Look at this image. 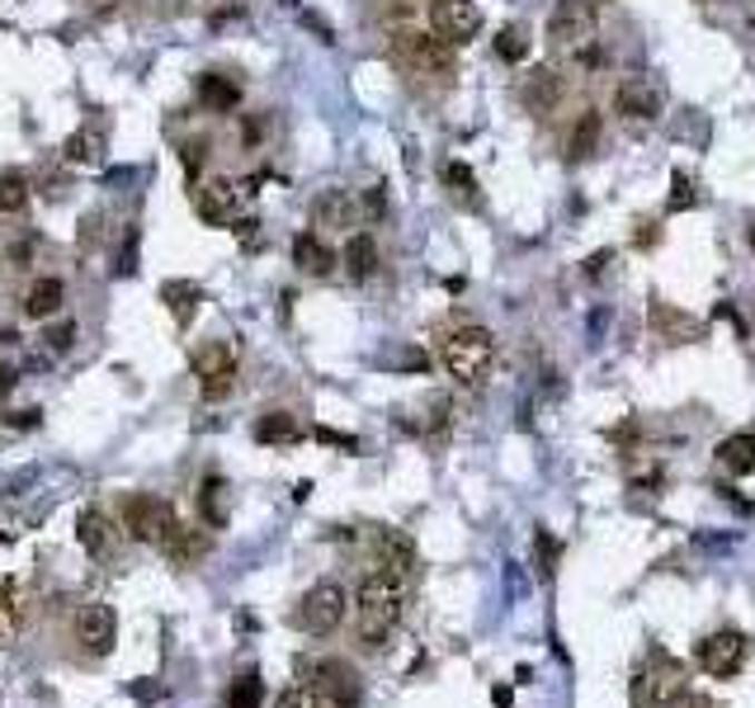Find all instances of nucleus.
<instances>
[{
	"label": "nucleus",
	"instance_id": "f257e3e1",
	"mask_svg": "<svg viewBox=\"0 0 755 708\" xmlns=\"http://www.w3.org/2000/svg\"><path fill=\"white\" fill-rule=\"evenodd\" d=\"M440 360L449 368V378L453 383H463V387H477L491 373L496 364V336L487 326H453L449 336L440 341Z\"/></svg>",
	"mask_w": 755,
	"mask_h": 708
},
{
	"label": "nucleus",
	"instance_id": "f03ea898",
	"mask_svg": "<svg viewBox=\"0 0 755 708\" xmlns=\"http://www.w3.org/2000/svg\"><path fill=\"white\" fill-rule=\"evenodd\" d=\"M354 600H360V633H369L378 647V638H383L406 609V581L388 572V567H378V572H369L360 581V596Z\"/></svg>",
	"mask_w": 755,
	"mask_h": 708
},
{
	"label": "nucleus",
	"instance_id": "7ed1b4c3",
	"mask_svg": "<svg viewBox=\"0 0 755 708\" xmlns=\"http://www.w3.org/2000/svg\"><path fill=\"white\" fill-rule=\"evenodd\" d=\"M345 609H350V600H345L341 581H316L307 596L297 600L293 623L303 628V633H312V638H326V633H335V628L345 623Z\"/></svg>",
	"mask_w": 755,
	"mask_h": 708
},
{
	"label": "nucleus",
	"instance_id": "20e7f679",
	"mask_svg": "<svg viewBox=\"0 0 755 708\" xmlns=\"http://www.w3.org/2000/svg\"><path fill=\"white\" fill-rule=\"evenodd\" d=\"M392 52H396V62L421 71V76H453V48L444 43V38H434V33L402 29L392 38Z\"/></svg>",
	"mask_w": 755,
	"mask_h": 708
},
{
	"label": "nucleus",
	"instance_id": "39448f33",
	"mask_svg": "<svg viewBox=\"0 0 755 708\" xmlns=\"http://www.w3.org/2000/svg\"><path fill=\"white\" fill-rule=\"evenodd\" d=\"M255 199V180H232V175H213L198 189V218L204 223H236L246 213V204Z\"/></svg>",
	"mask_w": 755,
	"mask_h": 708
},
{
	"label": "nucleus",
	"instance_id": "423d86ee",
	"mask_svg": "<svg viewBox=\"0 0 755 708\" xmlns=\"http://www.w3.org/2000/svg\"><path fill=\"white\" fill-rule=\"evenodd\" d=\"M595 0H558L548 14V38L567 52H586L595 43Z\"/></svg>",
	"mask_w": 755,
	"mask_h": 708
},
{
	"label": "nucleus",
	"instance_id": "0eeeda50",
	"mask_svg": "<svg viewBox=\"0 0 755 708\" xmlns=\"http://www.w3.org/2000/svg\"><path fill=\"white\" fill-rule=\"evenodd\" d=\"M124 524H128L133 539L161 548V543L175 534V529H180V515H175V505L161 501V496H133V501L124 505Z\"/></svg>",
	"mask_w": 755,
	"mask_h": 708
},
{
	"label": "nucleus",
	"instance_id": "6e6552de",
	"mask_svg": "<svg viewBox=\"0 0 755 708\" xmlns=\"http://www.w3.org/2000/svg\"><path fill=\"white\" fill-rule=\"evenodd\" d=\"M194 378H198V392H204L208 402H223L227 392L236 387V354L227 341H208L204 350L194 354Z\"/></svg>",
	"mask_w": 755,
	"mask_h": 708
},
{
	"label": "nucleus",
	"instance_id": "1a4fd4ad",
	"mask_svg": "<svg viewBox=\"0 0 755 708\" xmlns=\"http://www.w3.org/2000/svg\"><path fill=\"white\" fill-rule=\"evenodd\" d=\"M430 24H434V38L459 48L482 33V10H477V0H430Z\"/></svg>",
	"mask_w": 755,
	"mask_h": 708
},
{
	"label": "nucleus",
	"instance_id": "9d476101",
	"mask_svg": "<svg viewBox=\"0 0 755 708\" xmlns=\"http://www.w3.org/2000/svg\"><path fill=\"white\" fill-rule=\"evenodd\" d=\"M746 652H751L746 633H737V628H718V633H708L699 642V666L713 680H732L746 666Z\"/></svg>",
	"mask_w": 755,
	"mask_h": 708
},
{
	"label": "nucleus",
	"instance_id": "9b49d317",
	"mask_svg": "<svg viewBox=\"0 0 755 708\" xmlns=\"http://www.w3.org/2000/svg\"><path fill=\"white\" fill-rule=\"evenodd\" d=\"M689 690V676H685V666L680 661H657L651 671L638 676V699L651 704V708H670V704H680Z\"/></svg>",
	"mask_w": 755,
	"mask_h": 708
},
{
	"label": "nucleus",
	"instance_id": "f8f14e48",
	"mask_svg": "<svg viewBox=\"0 0 755 708\" xmlns=\"http://www.w3.org/2000/svg\"><path fill=\"white\" fill-rule=\"evenodd\" d=\"M316 695H322L331 708H360V699H364L360 676H354V666L341 661V657L316 661Z\"/></svg>",
	"mask_w": 755,
	"mask_h": 708
},
{
	"label": "nucleus",
	"instance_id": "ddd939ff",
	"mask_svg": "<svg viewBox=\"0 0 755 708\" xmlns=\"http://www.w3.org/2000/svg\"><path fill=\"white\" fill-rule=\"evenodd\" d=\"M76 642H81L86 652H95V657L114 652V642H118V614H114L109 604H86L81 614H76Z\"/></svg>",
	"mask_w": 755,
	"mask_h": 708
},
{
	"label": "nucleus",
	"instance_id": "4468645a",
	"mask_svg": "<svg viewBox=\"0 0 755 708\" xmlns=\"http://www.w3.org/2000/svg\"><path fill=\"white\" fill-rule=\"evenodd\" d=\"M614 114H624L633 118V124H651V118H661V86L657 81H647V76H633V81H624L619 90H614Z\"/></svg>",
	"mask_w": 755,
	"mask_h": 708
},
{
	"label": "nucleus",
	"instance_id": "2eb2a0df",
	"mask_svg": "<svg viewBox=\"0 0 755 708\" xmlns=\"http://www.w3.org/2000/svg\"><path fill=\"white\" fill-rule=\"evenodd\" d=\"M76 539H81V548H86L90 558L114 553V543H118L114 520H109L99 505H86V510H81V520H76Z\"/></svg>",
	"mask_w": 755,
	"mask_h": 708
},
{
	"label": "nucleus",
	"instance_id": "dca6fc26",
	"mask_svg": "<svg viewBox=\"0 0 755 708\" xmlns=\"http://www.w3.org/2000/svg\"><path fill=\"white\" fill-rule=\"evenodd\" d=\"M293 265L303 274H331L335 269V250L326 246L322 232H297L293 236Z\"/></svg>",
	"mask_w": 755,
	"mask_h": 708
},
{
	"label": "nucleus",
	"instance_id": "f3484780",
	"mask_svg": "<svg viewBox=\"0 0 755 708\" xmlns=\"http://www.w3.org/2000/svg\"><path fill=\"white\" fill-rule=\"evenodd\" d=\"M562 100V76L552 71V67H533L529 71V81H524V105L533 114H552Z\"/></svg>",
	"mask_w": 755,
	"mask_h": 708
},
{
	"label": "nucleus",
	"instance_id": "a211bd4d",
	"mask_svg": "<svg viewBox=\"0 0 755 708\" xmlns=\"http://www.w3.org/2000/svg\"><path fill=\"white\" fill-rule=\"evenodd\" d=\"M208 529H189V524H180V529H175V534L161 543V553L175 562V567H189V562H198V558H204L208 553Z\"/></svg>",
	"mask_w": 755,
	"mask_h": 708
},
{
	"label": "nucleus",
	"instance_id": "6ab92c4d",
	"mask_svg": "<svg viewBox=\"0 0 755 708\" xmlns=\"http://www.w3.org/2000/svg\"><path fill=\"white\" fill-rule=\"evenodd\" d=\"M354 223V204L345 189H326L322 199L312 204V227H326V232H341Z\"/></svg>",
	"mask_w": 755,
	"mask_h": 708
},
{
	"label": "nucleus",
	"instance_id": "aec40b11",
	"mask_svg": "<svg viewBox=\"0 0 755 708\" xmlns=\"http://www.w3.org/2000/svg\"><path fill=\"white\" fill-rule=\"evenodd\" d=\"M62 156H67L71 166H99V161H105V132H99L95 124L76 128L62 142Z\"/></svg>",
	"mask_w": 755,
	"mask_h": 708
},
{
	"label": "nucleus",
	"instance_id": "412c9836",
	"mask_svg": "<svg viewBox=\"0 0 755 708\" xmlns=\"http://www.w3.org/2000/svg\"><path fill=\"white\" fill-rule=\"evenodd\" d=\"M341 255H345L350 279H373V274H378V242H373L369 232H354Z\"/></svg>",
	"mask_w": 755,
	"mask_h": 708
},
{
	"label": "nucleus",
	"instance_id": "4be33fe9",
	"mask_svg": "<svg viewBox=\"0 0 755 708\" xmlns=\"http://www.w3.org/2000/svg\"><path fill=\"white\" fill-rule=\"evenodd\" d=\"M67 303V284L62 279H38L29 293H24V317H33V322H43V317H52L57 307Z\"/></svg>",
	"mask_w": 755,
	"mask_h": 708
},
{
	"label": "nucleus",
	"instance_id": "5701e85b",
	"mask_svg": "<svg viewBox=\"0 0 755 708\" xmlns=\"http://www.w3.org/2000/svg\"><path fill=\"white\" fill-rule=\"evenodd\" d=\"M378 558H383L388 572L406 577L411 567H415V543L406 534H396V529H383V534H378Z\"/></svg>",
	"mask_w": 755,
	"mask_h": 708
},
{
	"label": "nucleus",
	"instance_id": "b1692460",
	"mask_svg": "<svg viewBox=\"0 0 755 708\" xmlns=\"http://www.w3.org/2000/svg\"><path fill=\"white\" fill-rule=\"evenodd\" d=\"M718 463L732 472V478H746V472L755 468V435H727L723 444H718Z\"/></svg>",
	"mask_w": 755,
	"mask_h": 708
},
{
	"label": "nucleus",
	"instance_id": "393cba45",
	"mask_svg": "<svg viewBox=\"0 0 755 708\" xmlns=\"http://www.w3.org/2000/svg\"><path fill=\"white\" fill-rule=\"evenodd\" d=\"M600 147V114L586 109L581 118H576V128L567 137V161H586V156Z\"/></svg>",
	"mask_w": 755,
	"mask_h": 708
},
{
	"label": "nucleus",
	"instance_id": "a878e982",
	"mask_svg": "<svg viewBox=\"0 0 755 708\" xmlns=\"http://www.w3.org/2000/svg\"><path fill=\"white\" fill-rule=\"evenodd\" d=\"M161 298H166V307L175 312V326H189L194 322V312H198V284H189V279H175V284H166L161 288Z\"/></svg>",
	"mask_w": 755,
	"mask_h": 708
},
{
	"label": "nucleus",
	"instance_id": "bb28decb",
	"mask_svg": "<svg viewBox=\"0 0 755 708\" xmlns=\"http://www.w3.org/2000/svg\"><path fill=\"white\" fill-rule=\"evenodd\" d=\"M198 95H204V105H213V114H227L242 105V86L227 81V76H204L198 81Z\"/></svg>",
	"mask_w": 755,
	"mask_h": 708
},
{
	"label": "nucleus",
	"instance_id": "cd10ccee",
	"mask_svg": "<svg viewBox=\"0 0 755 708\" xmlns=\"http://www.w3.org/2000/svg\"><path fill=\"white\" fill-rule=\"evenodd\" d=\"M303 430H297V421L288 416V411H269V416L255 421V440L261 444H293Z\"/></svg>",
	"mask_w": 755,
	"mask_h": 708
},
{
	"label": "nucleus",
	"instance_id": "c85d7f7f",
	"mask_svg": "<svg viewBox=\"0 0 755 708\" xmlns=\"http://www.w3.org/2000/svg\"><path fill=\"white\" fill-rule=\"evenodd\" d=\"M198 505H204V520L213 529H223L227 524V482L223 478H204V486H198Z\"/></svg>",
	"mask_w": 755,
	"mask_h": 708
},
{
	"label": "nucleus",
	"instance_id": "c756f323",
	"mask_svg": "<svg viewBox=\"0 0 755 708\" xmlns=\"http://www.w3.org/2000/svg\"><path fill=\"white\" fill-rule=\"evenodd\" d=\"M261 699H265V680L255 676V671H246V676H236V680H232V690H227V708H261Z\"/></svg>",
	"mask_w": 755,
	"mask_h": 708
},
{
	"label": "nucleus",
	"instance_id": "7c9ffc66",
	"mask_svg": "<svg viewBox=\"0 0 755 708\" xmlns=\"http://www.w3.org/2000/svg\"><path fill=\"white\" fill-rule=\"evenodd\" d=\"M29 204V180L19 170H0V213H19Z\"/></svg>",
	"mask_w": 755,
	"mask_h": 708
},
{
	"label": "nucleus",
	"instance_id": "2f4dec72",
	"mask_svg": "<svg viewBox=\"0 0 755 708\" xmlns=\"http://www.w3.org/2000/svg\"><path fill=\"white\" fill-rule=\"evenodd\" d=\"M496 57H501V62H524L529 57V33L520 24H506L501 33H496Z\"/></svg>",
	"mask_w": 755,
	"mask_h": 708
},
{
	"label": "nucleus",
	"instance_id": "473e14b6",
	"mask_svg": "<svg viewBox=\"0 0 755 708\" xmlns=\"http://www.w3.org/2000/svg\"><path fill=\"white\" fill-rule=\"evenodd\" d=\"M694 204H699V194H694V175L675 170V175H670V199H666V208H670V213H685V208H694Z\"/></svg>",
	"mask_w": 755,
	"mask_h": 708
},
{
	"label": "nucleus",
	"instance_id": "72a5a7b5",
	"mask_svg": "<svg viewBox=\"0 0 755 708\" xmlns=\"http://www.w3.org/2000/svg\"><path fill=\"white\" fill-rule=\"evenodd\" d=\"M274 708H326V704L312 685H293V690H284L280 699H274Z\"/></svg>",
	"mask_w": 755,
	"mask_h": 708
},
{
	"label": "nucleus",
	"instance_id": "f704fd0d",
	"mask_svg": "<svg viewBox=\"0 0 755 708\" xmlns=\"http://www.w3.org/2000/svg\"><path fill=\"white\" fill-rule=\"evenodd\" d=\"M444 185H449L453 194H463V199H472V189H477V175H472L463 161H449V166H444Z\"/></svg>",
	"mask_w": 755,
	"mask_h": 708
},
{
	"label": "nucleus",
	"instance_id": "c9c22d12",
	"mask_svg": "<svg viewBox=\"0 0 755 708\" xmlns=\"http://www.w3.org/2000/svg\"><path fill=\"white\" fill-rule=\"evenodd\" d=\"M43 341H48V350H52V354H67V350L76 345V322L67 317V322H57V326H48V336H43Z\"/></svg>",
	"mask_w": 755,
	"mask_h": 708
},
{
	"label": "nucleus",
	"instance_id": "e433bc0d",
	"mask_svg": "<svg viewBox=\"0 0 755 708\" xmlns=\"http://www.w3.org/2000/svg\"><path fill=\"white\" fill-rule=\"evenodd\" d=\"M651 317H657V326H670L675 336H680V331H685V336H699V322H689V317H670V307H666V303L651 307Z\"/></svg>",
	"mask_w": 755,
	"mask_h": 708
},
{
	"label": "nucleus",
	"instance_id": "4c0bfd02",
	"mask_svg": "<svg viewBox=\"0 0 755 708\" xmlns=\"http://www.w3.org/2000/svg\"><path fill=\"white\" fill-rule=\"evenodd\" d=\"M133 265H137V227H128V236H124V246H118V274H133Z\"/></svg>",
	"mask_w": 755,
	"mask_h": 708
},
{
	"label": "nucleus",
	"instance_id": "58836bf2",
	"mask_svg": "<svg viewBox=\"0 0 755 708\" xmlns=\"http://www.w3.org/2000/svg\"><path fill=\"white\" fill-rule=\"evenodd\" d=\"M614 265V250H595L590 260H586V279H600V274Z\"/></svg>",
	"mask_w": 755,
	"mask_h": 708
},
{
	"label": "nucleus",
	"instance_id": "ea45409f",
	"mask_svg": "<svg viewBox=\"0 0 755 708\" xmlns=\"http://www.w3.org/2000/svg\"><path fill=\"white\" fill-rule=\"evenodd\" d=\"M303 24H307V29L316 33V38H322V43H335V29L326 24V19H316L312 10H303Z\"/></svg>",
	"mask_w": 755,
	"mask_h": 708
},
{
	"label": "nucleus",
	"instance_id": "a19ab883",
	"mask_svg": "<svg viewBox=\"0 0 755 708\" xmlns=\"http://www.w3.org/2000/svg\"><path fill=\"white\" fill-rule=\"evenodd\" d=\"M316 440H322V444H335V449H354V435H341V430H316Z\"/></svg>",
	"mask_w": 755,
	"mask_h": 708
},
{
	"label": "nucleus",
	"instance_id": "79ce46f5",
	"mask_svg": "<svg viewBox=\"0 0 755 708\" xmlns=\"http://www.w3.org/2000/svg\"><path fill=\"white\" fill-rule=\"evenodd\" d=\"M261 137H265V124H261V118H246V124H242V142H246V147H255Z\"/></svg>",
	"mask_w": 755,
	"mask_h": 708
},
{
	"label": "nucleus",
	"instance_id": "37998d69",
	"mask_svg": "<svg viewBox=\"0 0 755 708\" xmlns=\"http://www.w3.org/2000/svg\"><path fill=\"white\" fill-rule=\"evenodd\" d=\"M539 558H543V572H552V558H558V543H552L543 529H539Z\"/></svg>",
	"mask_w": 755,
	"mask_h": 708
},
{
	"label": "nucleus",
	"instance_id": "c03bdc74",
	"mask_svg": "<svg viewBox=\"0 0 755 708\" xmlns=\"http://www.w3.org/2000/svg\"><path fill=\"white\" fill-rule=\"evenodd\" d=\"M198 161H204V142H189V147H185V166H189V175H198Z\"/></svg>",
	"mask_w": 755,
	"mask_h": 708
},
{
	"label": "nucleus",
	"instance_id": "a18cd8bd",
	"mask_svg": "<svg viewBox=\"0 0 755 708\" xmlns=\"http://www.w3.org/2000/svg\"><path fill=\"white\" fill-rule=\"evenodd\" d=\"M10 425H14V430H33V425H38V411H14Z\"/></svg>",
	"mask_w": 755,
	"mask_h": 708
},
{
	"label": "nucleus",
	"instance_id": "49530a36",
	"mask_svg": "<svg viewBox=\"0 0 755 708\" xmlns=\"http://www.w3.org/2000/svg\"><path fill=\"white\" fill-rule=\"evenodd\" d=\"M133 699H161V685H133Z\"/></svg>",
	"mask_w": 755,
	"mask_h": 708
},
{
	"label": "nucleus",
	"instance_id": "de8ad7c7",
	"mask_svg": "<svg viewBox=\"0 0 755 708\" xmlns=\"http://www.w3.org/2000/svg\"><path fill=\"white\" fill-rule=\"evenodd\" d=\"M10 387H14V368L0 364V392H10Z\"/></svg>",
	"mask_w": 755,
	"mask_h": 708
},
{
	"label": "nucleus",
	"instance_id": "09e8293b",
	"mask_svg": "<svg viewBox=\"0 0 755 708\" xmlns=\"http://www.w3.org/2000/svg\"><path fill=\"white\" fill-rule=\"evenodd\" d=\"M369 213H383V189H369Z\"/></svg>",
	"mask_w": 755,
	"mask_h": 708
},
{
	"label": "nucleus",
	"instance_id": "8fccbe9b",
	"mask_svg": "<svg viewBox=\"0 0 755 708\" xmlns=\"http://www.w3.org/2000/svg\"><path fill=\"white\" fill-rule=\"evenodd\" d=\"M746 236H751V246H755V223H751V232H746Z\"/></svg>",
	"mask_w": 755,
	"mask_h": 708
},
{
	"label": "nucleus",
	"instance_id": "3c124183",
	"mask_svg": "<svg viewBox=\"0 0 755 708\" xmlns=\"http://www.w3.org/2000/svg\"><path fill=\"white\" fill-rule=\"evenodd\" d=\"M0 543H10V539H6V534H0Z\"/></svg>",
	"mask_w": 755,
	"mask_h": 708
}]
</instances>
